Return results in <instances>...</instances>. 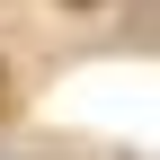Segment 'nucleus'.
<instances>
[{"instance_id":"f257e3e1","label":"nucleus","mask_w":160,"mask_h":160,"mask_svg":"<svg viewBox=\"0 0 160 160\" xmlns=\"http://www.w3.org/2000/svg\"><path fill=\"white\" fill-rule=\"evenodd\" d=\"M80 9H98V0H80Z\"/></svg>"}]
</instances>
